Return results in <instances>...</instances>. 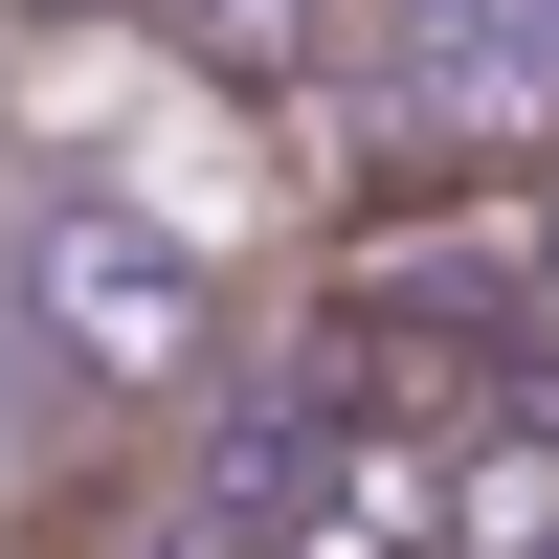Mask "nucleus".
I'll return each instance as SVG.
<instances>
[{
	"instance_id": "39448f33",
	"label": "nucleus",
	"mask_w": 559,
	"mask_h": 559,
	"mask_svg": "<svg viewBox=\"0 0 559 559\" xmlns=\"http://www.w3.org/2000/svg\"><path fill=\"white\" fill-rule=\"evenodd\" d=\"M23 559H247V448H224V471H112V492H68V537H23Z\"/></svg>"
},
{
	"instance_id": "0eeeda50",
	"label": "nucleus",
	"mask_w": 559,
	"mask_h": 559,
	"mask_svg": "<svg viewBox=\"0 0 559 559\" xmlns=\"http://www.w3.org/2000/svg\"><path fill=\"white\" fill-rule=\"evenodd\" d=\"M0 23H134V0H0Z\"/></svg>"
},
{
	"instance_id": "7ed1b4c3",
	"label": "nucleus",
	"mask_w": 559,
	"mask_h": 559,
	"mask_svg": "<svg viewBox=\"0 0 559 559\" xmlns=\"http://www.w3.org/2000/svg\"><path fill=\"white\" fill-rule=\"evenodd\" d=\"M247 559H426V426H292L247 448Z\"/></svg>"
},
{
	"instance_id": "20e7f679",
	"label": "nucleus",
	"mask_w": 559,
	"mask_h": 559,
	"mask_svg": "<svg viewBox=\"0 0 559 559\" xmlns=\"http://www.w3.org/2000/svg\"><path fill=\"white\" fill-rule=\"evenodd\" d=\"M426 559H559V381H448V426H426Z\"/></svg>"
},
{
	"instance_id": "f03ea898",
	"label": "nucleus",
	"mask_w": 559,
	"mask_h": 559,
	"mask_svg": "<svg viewBox=\"0 0 559 559\" xmlns=\"http://www.w3.org/2000/svg\"><path fill=\"white\" fill-rule=\"evenodd\" d=\"M537 269H559V179H537V157H471V179H426V202L358 224V292H336V313L403 336V358H515Z\"/></svg>"
},
{
	"instance_id": "423d86ee",
	"label": "nucleus",
	"mask_w": 559,
	"mask_h": 559,
	"mask_svg": "<svg viewBox=\"0 0 559 559\" xmlns=\"http://www.w3.org/2000/svg\"><path fill=\"white\" fill-rule=\"evenodd\" d=\"M134 23H157L202 90H313L336 68V0H134Z\"/></svg>"
},
{
	"instance_id": "f257e3e1",
	"label": "nucleus",
	"mask_w": 559,
	"mask_h": 559,
	"mask_svg": "<svg viewBox=\"0 0 559 559\" xmlns=\"http://www.w3.org/2000/svg\"><path fill=\"white\" fill-rule=\"evenodd\" d=\"M23 358L68 403H112V426H179V403L224 381V269L179 247L157 202H45L23 247Z\"/></svg>"
}]
</instances>
